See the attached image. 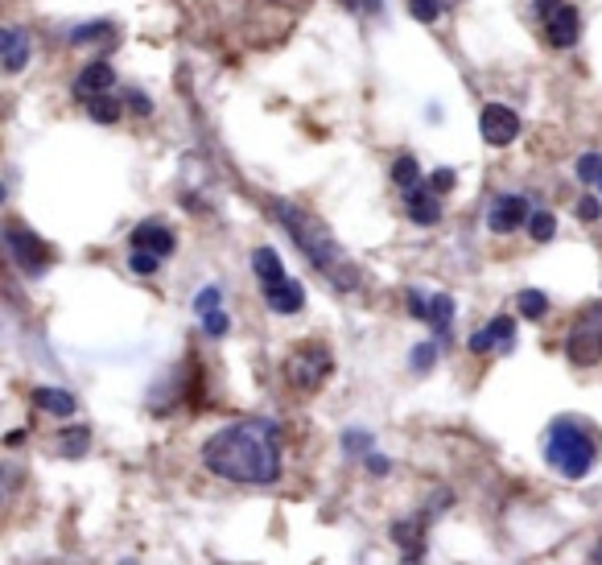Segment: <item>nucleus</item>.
<instances>
[{"label": "nucleus", "instance_id": "obj_27", "mask_svg": "<svg viewBox=\"0 0 602 565\" xmlns=\"http://www.w3.org/2000/svg\"><path fill=\"white\" fill-rule=\"evenodd\" d=\"M203 331L211 334V339H223V334L232 331V318H227L223 310H206L203 314Z\"/></svg>", "mask_w": 602, "mask_h": 565}, {"label": "nucleus", "instance_id": "obj_9", "mask_svg": "<svg viewBox=\"0 0 602 565\" xmlns=\"http://www.w3.org/2000/svg\"><path fill=\"white\" fill-rule=\"evenodd\" d=\"M544 21V41L553 50H570L578 46V38H582V17H578V9L573 5H561V9H553Z\"/></svg>", "mask_w": 602, "mask_h": 565}, {"label": "nucleus", "instance_id": "obj_18", "mask_svg": "<svg viewBox=\"0 0 602 565\" xmlns=\"http://www.w3.org/2000/svg\"><path fill=\"white\" fill-rule=\"evenodd\" d=\"M33 409L50 413V417H70L75 413V396L67 388H33Z\"/></svg>", "mask_w": 602, "mask_h": 565}, {"label": "nucleus", "instance_id": "obj_31", "mask_svg": "<svg viewBox=\"0 0 602 565\" xmlns=\"http://www.w3.org/2000/svg\"><path fill=\"white\" fill-rule=\"evenodd\" d=\"M104 33H107V21H91V25H83V30L70 33V41L83 46V41H96V38H104Z\"/></svg>", "mask_w": 602, "mask_h": 565}, {"label": "nucleus", "instance_id": "obj_20", "mask_svg": "<svg viewBox=\"0 0 602 565\" xmlns=\"http://www.w3.org/2000/svg\"><path fill=\"white\" fill-rule=\"evenodd\" d=\"M83 104H87V116H91V120H99V124H116L120 112H124V107H120V99H116V96H107V91H99V96L83 99Z\"/></svg>", "mask_w": 602, "mask_h": 565}, {"label": "nucleus", "instance_id": "obj_32", "mask_svg": "<svg viewBox=\"0 0 602 565\" xmlns=\"http://www.w3.org/2000/svg\"><path fill=\"white\" fill-rule=\"evenodd\" d=\"M342 446H347V454H368V446H371V433H360V429H347L342 433Z\"/></svg>", "mask_w": 602, "mask_h": 565}, {"label": "nucleus", "instance_id": "obj_24", "mask_svg": "<svg viewBox=\"0 0 602 565\" xmlns=\"http://www.w3.org/2000/svg\"><path fill=\"white\" fill-rule=\"evenodd\" d=\"M528 235H533L536 244H549L557 235V219L549 211H533V219H528Z\"/></svg>", "mask_w": 602, "mask_h": 565}, {"label": "nucleus", "instance_id": "obj_11", "mask_svg": "<svg viewBox=\"0 0 602 565\" xmlns=\"http://www.w3.org/2000/svg\"><path fill=\"white\" fill-rule=\"evenodd\" d=\"M128 248H145V252H153V256H174V248H178V240H174V232H169L166 223H157V219H149V223H141V227H132V235H128Z\"/></svg>", "mask_w": 602, "mask_h": 565}, {"label": "nucleus", "instance_id": "obj_17", "mask_svg": "<svg viewBox=\"0 0 602 565\" xmlns=\"http://www.w3.org/2000/svg\"><path fill=\"white\" fill-rule=\"evenodd\" d=\"M264 302H269V310H277V314H297L301 305H306V289H301V281H285V285H277L272 293H264Z\"/></svg>", "mask_w": 602, "mask_h": 565}, {"label": "nucleus", "instance_id": "obj_40", "mask_svg": "<svg viewBox=\"0 0 602 565\" xmlns=\"http://www.w3.org/2000/svg\"><path fill=\"white\" fill-rule=\"evenodd\" d=\"M590 565H602V536L594 541V553H590Z\"/></svg>", "mask_w": 602, "mask_h": 565}, {"label": "nucleus", "instance_id": "obj_1", "mask_svg": "<svg viewBox=\"0 0 602 565\" xmlns=\"http://www.w3.org/2000/svg\"><path fill=\"white\" fill-rule=\"evenodd\" d=\"M203 467L227 483L264 488L281 478V429L269 417H243L211 433L203 446Z\"/></svg>", "mask_w": 602, "mask_h": 565}, {"label": "nucleus", "instance_id": "obj_39", "mask_svg": "<svg viewBox=\"0 0 602 565\" xmlns=\"http://www.w3.org/2000/svg\"><path fill=\"white\" fill-rule=\"evenodd\" d=\"M533 5H536V17H549L553 9H561L565 0H533Z\"/></svg>", "mask_w": 602, "mask_h": 565}, {"label": "nucleus", "instance_id": "obj_7", "mask_svg": "<svg viewBox=\"0 0 602 565\" xmlns=\"http://www.w3.org/2000/svg\"><path fill=\"white\" fill-rule=\"evenodd\" d=\"M479 132H483L487 145H512L515 137H520V116H515L507 104H487L483 107V116H479Z\"/></svg>", "mask_w": 602, "mask_h": 565}, {"label": "nucleus", "instance_id": "obj_13", "mask_svg": "<svg viewBox=\"0 0 602 565\" xmlns=\"http://www.w3.org/2000/svg\"><path fill=\"white\" fill-rule=\"evenodd\" d=\"M405 203H408V219H413L417 227H433V223H442V203H437V195L429 190V182H421L417 190H408Z\"/></svg>", "mask_w": 602, "mask_h": 565}, {"label": "nucleus", "instance_id": "obj_35", "mask_svg": "<svg viewBox=\"0 0 602 565\" xmlns=\"http://www.w3.org/2000/svg\"><path fill=\"white\" fill-rule=\"evenodd\" d=\"M408 310H413V318H421V322L429 318V302L421 297V289H408Z\"/></svg>", "mask_w": 602, "mask_h": 565}, {"label": "nucleus", "instance_id": "obj_5", "mask_svg": "<svg viewBox=\"0 0 602 565\" xmlns=\"http://www.w3.org/2000/svg\"><path fill=\"white\" fill-rule=\"evenodd\" d=\"M565 360L573 368H594L602 363V302H586L573 314L570 334H565Z\"/></svg>", "mask_w": 602, "mask_h": 565}, {"label": "nucleus", "instance_id": "obj_23", "mask_svg": "<svg viewBox=\"0 0 602 565\" xmlns=\"http://www.w3.org/2000/svg\"><path fill=\"white\" fill-rule=\"evenodd\" d=\"M515 305H520V314H524L528 322H541L544 314H549V297H544L541 289H524L515 297Z\"/></svg>", "mask_w": 602, "mask_h": 565}, {"label": "nucleus", "instance_id": "obj_34", "mask_svg": "<svg viewBox=\"0 0 602 565\" xmlns=\"http://www.w3.org/2000/svg\"><path fill=\"white\" fill-rule=\"evenodd\" d=\"M602 214V203L594 195H586V198H578V219H586V223H594Z\"/></svg>", "mask_w": 602, "mask_h": 565}, {"label": "nucleus", "instance_id": "obj_14", "mask_svg": "<svg viewBox=\"0 0 602 565\" xmlns=\"http://www.w3.org/2000/svg\"><path fill=\"white\" fill-rule=\"evenodd\" d=\"M112 78H116V70H112V62H104V59H91L87 67L75 75V96L78 99H91V96H99V91H107L112 87Z\"/></svg>", "mask_w": 602, "mask_h": 565}, {"label": "nucleus", "instance_id": "obj_4", "mask_svg": "<svg viewBox=\"0 0 602 565\" xmlns=\"http://www.w3.org/2000/svg\"><path fill=\"white\" fill-rule=\"evenodd\" d=\"M331 371H334V351L326 342L310 339V342H297L289 351V360H285V384L297 392H318L322 384L331 380Z\"/></svg>", "mask_w": 602, "mask_h": 565}, {"label": "nucleus", "instance_id": "obj_37", "mask_svg": "<svg viewBox=\"0 0 602 565\" xmlns=\"http://www.w3.org/2000/svg\"><path fill=\"white\" fill-rule=\"evenodd\" d=\"M351 13H379V0H342Z\"/></svg>", "mask_w": 602, "mask_h": 565}, {"label": "nucleus", "instance_id": "obj_15", "mask_svg": "<svg viewBox=\"0 0 602 565\" xmlns=\"http://www.w3.org/2000/svg\"><path fill=\"white\" fill-rule=\"evenodd\" d=\"M252 273H256V281H260V293H272L277 285L289 281V277H285L281 256L272 252V248H256V252H252Z\"/></svg>", "mask_w": 602, "mask_h": 565}, {"label": "nucleus", "instance_id": "obj_25", "mask_svg": "<svg viewBox=\"0 0 602 565\" xmlns=\"http://www.w3.org/2000/svg\"><path fill=\"white\" fill-rule=\"evenodd\" d=\"M578 182H582V186H602V153H582V157H578Z\"/></svg>", "mask_w": 602, "mask_h": 565}, {"label": "nucleus", "instance_id": "obj_36", "mask_svg": "<svg viewBox=\"0 0 602 565\" xmlns=\"http://www.w3.org/2000/svg\"><path fill=\"white\" fill-rule=\"evenodd\" d=\"M128 107H132L136 116H149V112H153V104H149V99L141 96V91H132V96H128Z\"/></svg>", "mask_w": 602, "mask_h": 565}, {"label": "nucleus", "instance_id": "obj_6", "mask_svg": "<svg viewBox=\"0 0 602 565\" xmlns=\"http://www.w3.org/2000/svg\"><path fill=\"white\" fill-rule=\"evenodd\" d=\"M5 244H9L13 264H17L25 277H41L50 264H54V252H50V244L41 240V235H33L30 227L9 223V227H5Z\"/></svg>", "mask_w": 602, "mask_h": 565}, {"label": "nucleus", "instance_id": "obj_21", "mask_svg": "<svg viewBox=\"0 0 602 565\" xmlns=\"http://www.w3.org/2000/svg\"><path fill=\"white\" fill-rule=\"evenodd\" d=\"M392 182H397L405 195H408V190H417V186H421V166L408 153L397 157V166H392Z\"/></svg>", "mask_w": 602, "mask_h": 565}, {"label": "nucleus", "instance_id": "obj_10", "mask_svg": "<svg viewBox=\"0 0 602 565\" xmlns=\"http://www.w3.org/2000/svg\"><path fill=\"white\" fill-rule=\"evenodd\" d=\"M467 347H470L475 355H487V351H512V347H515V322L499 314V318L487 322L483 331L470 334Z\"/></svg>", "mask_w": 602, "mask_h": 565}, {"label": "nucleus", "instance_id": "obj_19", "mask_svg": "<svg viewBox=\"0 0 602 565\" xmlns=\"http://www.w3.org/2000/svg\"><path fill=\"white\" fill-rule=\"evenodd\" d=\"M425 322L442 334V339H446L450 322H454V297H450V293H433V297H429V318Z\"/></svg>", "mask_w": 602, "mask_h": 565}, {"label": "nucleus", "instance_id": "obj_16", "mask_svg": "<svg viewBox=\"0 0 602 565\" xmlns=\"http://www.w3.org/2000/svg\"><path fill=\"white\" fill-rule=\"evenodd\" d=\"M0 46H5V70H13V75H17V70L30 62V38H25L17 25H5V33H0Z\"/></svg>", "mask_w": 602, "mask_h": 565}, {"label": "nucleus", "instance_id": "obj_26", "mask_svg": "<svg viewBox=\"0 0 602 565\" xmlns=\"http://www.w3.org/2000/svg\"><path fill=\"white\" fill-rule=\"evenodd\" d=\"M128 269H132V273H141V277H153L157 269H161V256L145 252V248H128Z\"/></svg>", "mask_w": 602, "mask_h": 565}, {"label": "nucleus", "instance_id": "obj_12", "mask_svg": "<svg viewBox=\"0 0 602 565\" xmlns=\"http://www.w3.org/2000/svg\"><path fill=\"white\" fill-rule=\"evenodd\" d=\"M425 524H429V516L397 520V524H392V541L405 549V561L408 565H421V557H425Z\"/></svg>", "mask_w": 602, "mask_h": 565}, {"label": "nucleus", "instance_id": "obj_28", "mask_svg": "<svg viewBox=\"0 0 602 565\" xmlns=\"http://www.w3.org/2000/svg\"><path fill=\"white\" fill-rule=\"evenodd\" d=\"M437 363V347L433 342H417V347H413V360H408V368L413 371H429Z\"/></svg>", "mask_w": 602, "mask_h": 565}, {"label": "nucleus", "instance_id": "obj_30", "mask_svg": "<svg viewBox=\"0 0 602 565\" xmlns=\"http://www.w3.org/2000/svg\"><path fill=\"white\" fill-rule=\"evenodd\" d=\"M408 13L421 21V25H429V21L442 17V9H437V0H408Z\"/></svg>", "mask_w": 602, "mask_h": 565}, {"label": "nucleus", "instance_id": "obj_3", "mask_svg": "<svg viewBox=\"0 0 602 565\" xmlns=\"http://www.w3.org/2000/svg\"><path fill=\"white\" fill-rule=\"evenodd\" d=\"M602 454V433L590 421L561 413L553 425L544 429V462L557 470L561 478H586L590 467Z\"/></svg>", "mask_w": 602, "mask_h": 565}, {"label": "nucleus", "instance_id": "obj_29", "mask_svg": "<svg viewBox=\"0 0 602 565\" xmlns=\"http://www.w3.org/2000/svg\"><path fill=\"white\" fill-rule=\"evenodd\" d=\"M219 302H223V293H219V285H206V289L195 297V314L203 318L206 310H219Z\"/></svg>", "mask_w": 602, "mask_h": 565}, {"label": "nucleus", "instance_id": "obj_22", "mask_svg": "<svg viewBox=\"0 0 602 565\" xmlns=\"http://www.w3.org/2000/svg\"><path fill=\"white\" fill-rule=\"evenodd\" d=\"M87 446H91V429H83V425L67 429V433L59 438V450L67 454V459H83V454H87Z\"/></svg>", "mask_w": 602, "mask_h": 565}, {"label": "nucleus", "instance_id": "obj_8", "mask_svg": "<svg viewBox=\"0 0 602 565\" xmlns=\"http://www.w3.org/2000/svg\"><path fill=\"white\" fill-rule=\"evenodd\" d=\"M528 219H533V211H528L524 195H496V198H491V206H487V227L499 232V235L524 227Z\"/></svg>", "mask_w": 602, "mask_h": 565}, {"label": "nucleus", "instance_id": "obj_38", "mask_svg": "<svg viewBox=\"0 0 602 565\" xmlns=\"http://www.w3.org/2000/svg\"><path fill=\"white\" fill-rule=\"evenodd\" d=\"M368 470H371V475H388L392 462H388V459H379V454H368Z\"/></svg>", "mask_w": 602, "mask_h": 565}, {"label": "nucleus", "instance_id": "obj_2", "mask_svg": "<svg viewBox=\"0 0 602 565\" xmlns=\"http://www.w3.org/2000/svg\"><path fill=\"white\" fill-rule=\"evenodd\" d=\"M272 211H277L281 227L289 232V240L301 248V256H306V260H310L322 277H331V281L339 285L342 293L360 289V269H355V264L342 256L339 240H334L331 227L322 223V219H314L306 206L285 203V198H277V203H272Z\"/></svg>", "mask_w": 602, "mask_h": 565}, {"label": "nucleus", "instance_id": "obj_33", "mask_svg": "<svg viewBox=\"0 0 602 565\" xmlns=\"http://www.w3.org/2000/svg\"><path fill=\"white\" fill-rule=\"evenodd\" d=\"M429 190H433V195L454 190V169H433V174H429Z\"/></svg>", "mask_w": 602, "mask_h": 565}]
</instances>
